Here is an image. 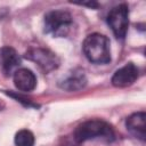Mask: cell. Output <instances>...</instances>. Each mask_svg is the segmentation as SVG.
<instances>
[{"mask_svg": "<svg viewBox=\"0 0 146 146\" xmlns=\"http://www.w3.org/2000/svg\"><path fill=\"white\" fill-rule=\"evenodd\" d=\"M26 58L33 60L44 72L55 70L59 65L58 57L50 50L43 48H33L26 52Z\"/></svg>", "mask_w": 146, "mask_h": 146, "instance_id": "obj_5", "label": "cell"}, {"mask_svg": "<svg viewBox=\"0 0 146 146\" xmlns=\"http://www.w3.org/2000/svg\"><path fill=\"white\" fill-rule=\"evenodd\" d=\"M86 83H87V79L83 71L76 70V71H73L66 79H64L59 83V86L65 90L75 91V90L82 89L86 86Z\"/></svg>", "mask_w": 146, "mask_h": 146, "instance_id": "obj_10", "label": "cell"}, {"mask_svg": "<svg viewBox=\"0 0 146 146\" xmlns=\"http://www.w3.org/2000/svg\"><path fill=\"white\" fill-rule=\"evenodd\" d=\"M67 146H72V145H67Z\"/></svg>", "mask_w": 146, "mask_h": 146, "instance_id": "obj_12", "label": "cell"}, {"mask_svg": "<svg viewBox=\"0 0 146 146\" xmlns=\"http://www.w3.org/2000/svg\"><path fill=\"white\" fill-rule=\"evenodd\" d=\"M72 24V16L66 10H51L44 15L43 26L46 33L64 35Z\"/></svg>", "mask_w": 146, "mask_h": 146, "instance_id": "obj_3", "label": "cell"}, {"mask_svg": "<svg viewBox=\"0 0 146 146\" xmlns=\"http://www.w3.org/2000/svg\"><path fill=\"white\" fill-rule=\"evenodd\" d=\"M138 78V68L135 64L128 63L121 68L116 70L112 76V84L117 88L131 86Z\"/></svg>", "mask_w": 146, "mask_h": 146, "instance_id": "obj_6", "label": "cell"}, {"mask_svg": "<svg viewBox=\"0 0 146 146\" xmlns=\"http://www.w3.org/2000/svg\"><path fill=\"white\" fill-rule=\"evenodd\" d=\"M107 24L117 39H123L129 25V8L125 3L114 7L107 15Z\"/></svg>", "mask_w": 146, "mask_h": 146, "instance_id": "obj_4", "label": "cell"}, {"mask_svg": "<svg viewBox=\"0 0 146 146\" xmlns=\"http://www.w3.org/2000/svg\"><path fill=\"white\" fill-rule=\"evenodd\" d=\"M16 146H34V136L30 130H19L15 136Z\"/></svg>", "mask_w": 146, "mask_h": 146, "instance_id": "obj_11", "label": "cell"}, {"mask_svg": "<svg viewBox=\"0 0 146 146\" xmlns=\"http://www.w3.org/2000/svg\"><path fill=\"white\" fill-rule=\"evenodd\" d=\"M96 138L112 140L114 138L112 127L103 120H89L79 124L74 131V139L76 143H84Z\"/></svg>", "mask_w": 146, "mask_h": 146, "instance_id": "obj_2", "label": "cell"}, {"mask_svg": "<svg viewBox=\"0 0 146 146\" xmlns=\"http://www.w3.org/2000/svg\"><path fill=\"white\" fill-rule=\"evenodd\" d=\"M127 129L136 138L145 140L146 137V114L145 112H137L127 119Z\"/></svg>", "mask_w": 146, "mask_h": 146, "instance_id": "obj_8", "label": "cell"}, {"mask_svg": "<svg viewBox=\"0 0 146 146\" xmlns=\"http://www.w3.org/2000/svg\"><path fill=\"white\" fill-rule=\"evenodd\" d=\"M82 49L87 59L94 64H106L111 60L110 40L100 34H89L82 44Z\"/></svg>", "mask_w": 146, "mask_h": 146, "instance_id": "obj_1", "label": "cell"}, {"mask_svg": "<svg viewBox=\"0 0 146 146\" xmlns=\"http://www.w3.org/2000/svg\"><path fill=\"white\" fill-rule=\"evenodd\" d=\"M15 87L21 91H31L36 86V78L29 68H19L14 73Z\"/></svg>", "mask_w": 146, "mask_h": 146, "instance_id": "obj_9", "label": "cell"}, {"mask_svg": "<svg viewBox=\"0 0 146 146\" xmlns=\"http://www.w3.org/2000/svg\"><path fill=\"white\" fill-rule=\"evenodd\" d=\"M21 64V57L16 52V50L11 47H2L0 48V70L6 75L15 73L17 67Z\"/></svg>", "mask_w": 146, "mask_h": 146, "instance_id": "obj_7", "label": "cell"}]
</instances>
